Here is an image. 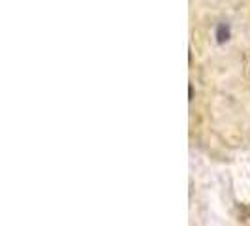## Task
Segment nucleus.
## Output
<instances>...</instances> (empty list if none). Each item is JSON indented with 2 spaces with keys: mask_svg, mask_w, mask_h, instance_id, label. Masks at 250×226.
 I'll list each match as a JSON object with an SVG mask.
<instances>
[{
  "mask_svg": "<svg viewBox=\"0 0 250 226\" xmlns=\"http://www.w3.org/2000/svg\"><path fill=\"white\" fill-rule=\"evenodd\" d=\"M216 42L218 44H224V42H228L229 40V26L226 25V23H220V25L216 26Z\"/></svg>",
  "mask_w": 250,
  "mask_h": 226,
  "instance_id": "nucleus-1",
  "label": "nucleus"
}]
</instances>
